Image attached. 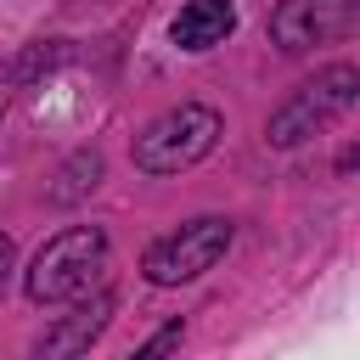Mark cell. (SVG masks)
Listing matches in <instances>:
<instances>
[{"label":"cell","instance_id":"obj_1","mask_svg":"<svg viewBox=\"0 0 360 360\" xmlns=\"http://www.w3.org/2000/svg\"><path fill=\"white\" fill-rule=\"evenodd\" d=\"M101 270H107V236L96 225H73L34 253L22 287L34 304H73L101 281Z\"/></svg>","mask_w":360,"mask_h":360},{"label":"cell","instance_id":"obj_3","mask_svg":"<svg viewBox=\"0 0 360 360\" xmlns=\"http://www.w3.org/2000/svg\"><path fill=\"white\" fill-rule=\"evenodd\" d=\"M225 248H231V219L202 214V219L158 236V242L146 248L141 270H146V281H158V287H180V281H197L202 270H214V264L225 259Z\"/></svg>","mask_w":360,"mask_h":360},{"label":"cell","instance_id":"obj_5","mask_svg":"<svg viewBox=\"0 0 360 360\" xmlns=\"http://www.w3.org/2000/svg\"><path fill=\"white\" fill-rule=\"evenodd\" d=\"M354 22H360V0H281L270 17V34L281 51H309L354 34Z\"/></svg>","mask_w":360,"mask_h":360},{"label":"cell","instance_id":"obj_7","mask_svg":"<svg viewBox=\"0 0 360 360\" xmlns=\"http://www.w3.org/2000/svg\"><path fill=\"white\" fill-rule=\"evenodd\" d=\"M107 309H112V298L101 292L90 309H79V321H68V326H56V332L45 338V354H79V349H84V343L107 326Z\"/></svg>","mask_w":360,"mask_h":360},{"label":"cell","instance_id":"obj_4","mask_svg":"<svg viewBox=\"0 0 360 360\" xmlns=\"http://www.w3.org/2000/svg\"><path fill=\"white\" fill-rule=\"evenodd\" d=\"M354 96H360V73L349 68V62H338V68H326L321 79H309L276 118H270V146H298L304 135H315V129H326V124H338L349 107H354Z\"/></svg>","mask_w":360,"mask_h":360},{"label":"cell","instance_id":"obj_8","mask_svg":"<svg viewBox=\"0 0 360 360\" xmlns=\"http://www.w3.org/2000/svg\"><path fill=\"white\" fill-rule=\"evenodd\" d=\"M174 343H180V321H169V326H163V332H158V338H152L141 354H163V349H174Z\"/></svg>","mask_w":360,"mask_h":360},{"label":"cell","instance_id":"obj_6","mask_svg":"<svg viewBox=\"0 0 360 360\" xmlns=\"http://www.w3.org/2000/svg\"><path fill=\"white\" fill-rule=\"evenodd\" d=\"M231 28H236V6H231V0H191V6L174 17V45H180V51H208V45H219Z\"/></svg>","mask_w":360,"mask_h":360},{"label":"cell","instance_id":"obj_9","mask_svg":"<svg viewBox=\"0 0 360 360\" xmlns=\"http://www.w3.org/2000/svg\"><path fill=\"white\" fill-rule=\"evenodd\" d=\"M6 276H11V236H0V292H6Z\"/></svg>","mask_w":360,"mask_h":360},{"label":"cell","instance_id":"obj_2","mask_svg":"<svg viewBox=\"0 0 360 360\" xmlns=\"http://www.w3.org/2000/svg\"><path fill=\"white\" fill-rule=\"evenodd\" d=\"M214 141H219V112L202 107V101H180L174 112L152 118L135 135V169H146V174H180L197 158H208Z\"/></svg>","mask_w":360,"mask_h":360}]
</instances>
